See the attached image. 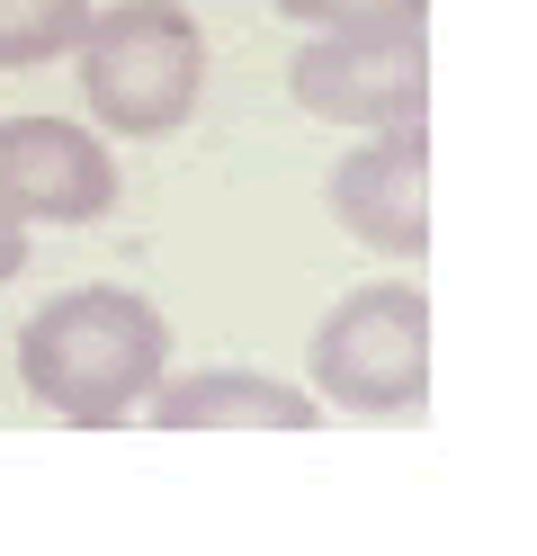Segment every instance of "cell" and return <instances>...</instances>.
Listing matches in <instances>:
<instances>
[{
	"instance_id": "6",
	"label": "cell",
	"mask_w": 537,
	"mask_h": 556,
	"mask_svg": "<svg viewBox=\"0 0 537 556\" xmlns=\"http://www.w3.org/2000/svg\"><path fill=\"white\" fill-rule=\"evenodd\" d=\"M0 206L18 225H99L117 206V153L63 117H0Z\"/></svg>"
},
{
	"instance_id": "1",
	"label": "cell",
	"mask_w": 537,
	"mask_h": 556,
	"mask_svg": "<svg viewBox=\"0 0 537 556\" xmlns=\"http://www.w3.org/2000/svg\"><path fill=\"white\" fill-rule=\"evenodd\" d=\"M170 377V324L135 288H63L18 324V387L72 431H117Z\"/></svg>"
},
{
	"instance_id": "5",
	"label": "cell",
	"mask_w": 537,
	"mask_h": 556,
	"mask_svg": "<svg viewBox=\"0 0 537 556\" xmlns=\"http://www.w3.org/2000/svg\"><path fill=\"white\" fill-rule=\"evenodd\" d=\"M322 198H332V225L349 242H368L376 261H421L430 252V144H421V126L358 135L332 162Z\"/></svg>"
},
{
	"instance_id": "10",
	"label": "cell",
	"mask_w": 537,
	"mask_h": 556,
	"mask_svg": "<svg viewBox=\"0 0 537 556\" xmlns=\"http://www.w3.org/2000/svg\"><path fill=\"white\" fill-rule=\"evenodd\" d=\"M18 269H27V225L10 216V206H0V288H10Z\"/></svg>"
},
{
	"instance_id": "9",
	"label": "cell",
	"mask_w": 537,
	"mask_h": 556,
	"mask_svg": "<svg viewBox=\"0 0 537 556\" xmlns=\"http://www.w3.org/2000/svg\"><path fill=\"white\" fill-rule=\"evenodd\" d=\"M430 0H278V18L296 27H421Z\"/></svg>"
},
{
	"instance_id": "4",
	"label": "cell",
	"mask_w": 537,
	"mask_h": 556,
	"mask_svg": "<svg viewBox=\"0 0 537 556\" xmlns=\"http://www.w3.org/2000/svg\"><path fill=\"white\" fill-rule=\"evenodd\" d=\"M286 99L322 126H421L430 99V54L421 27H314V37L286 54Z\"/></svg>"
},
{
	"instance_id": "3",
	"label": "cell",
	"mask_w": 537,
	"mask_h": 556,
	"mask_svg": "<svg viewBox=\"0 0 537 556\" xmlns=\"http://www.w3.org/2000/svg\"><path fill=\"white\" fill-rule=\"evenodd\" d=\"M314 395L368 422H412L430 404V296L412 278H368L349 288L305 341Z\"/></svg>"
},
{
	"instance_id": "2",
	"label": "cell",
	"mask_w": 537,
	"mask_h": 556,
	"mask_svg": "<svg viewBox=\"0 0 537 556\" xmlns=\"http://www.w3.org/2000/svg\"><path fill=\"white\" fill-rule=\"evenodd\" d=\"M72 63H81L90 117L107 135H135V144L179 135L206 99V37L189 0H107V10H90Z\"/></svg>"
},
{
	"instance_id": "8",
	"label": "cell",
	"mask_w": 537,
	"mask_h": 556,
	"mask_svg": "<svg viewBox=\"0 0 537 556\" xmlns=\"http://www.w3.org/2000/svg\"><path fill=\"white\" fill-rule=\"evenodd\" d=\"M90 27V0H0V73L63 63Z\"/></svg>"
},
{
	"instance_id": "7",
	"label": "cell",
	"mask_w": 537,
	"mask_h": 556,
	"mask_svg": "<svg viewBox=\"0 0 537 556\" xmlns=\"http://www.w3.org/2000/svg\"><path fill=\"white\" fill-rule=\"evenodd\" d=\"M143 422L153 431H314L322 395L286 387L269 368H197V377H162L143 395Z\"/></svg>"
}]
</instances>
